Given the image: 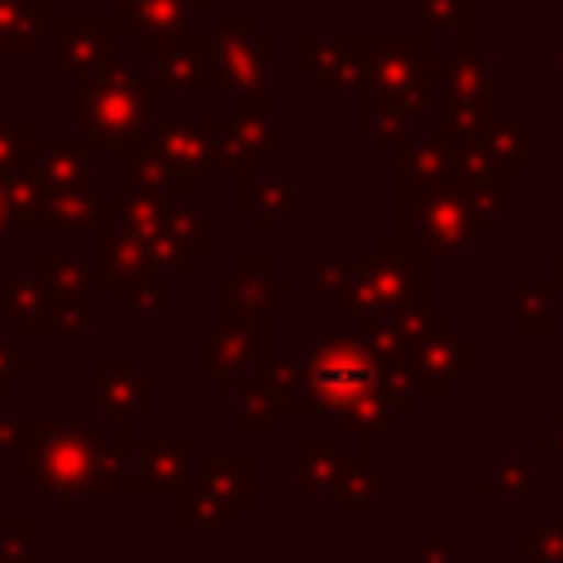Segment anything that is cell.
<instances>
[{"label":"cell","instance_id":"1","mask_svg":"<svg viewBox=\"0 0 563 563\" xmlns=\"http://www.w3.org/2000/svg\"><path fill=\"white\" fill-rule=\"evenodd\" d=\"M317 409L334 418L343 440H383L418 409L405 361L383 356L361 334H325L303 356Z\"/></svg>","mask_w":563,"mask_h":563},{"label":"cell","instance_id":"2","mask_svg":"<svg viewBox=\"0 0 563 563\" xmlns=\"http://www.w3.org/2000/svg\"><path fill=\"white\" fill-rule=\"evenodd\" d=\"M75 114H79V136L97 154L119 158L145 145L158 119V88L132 62L110 57L106 66H97L75 84Z\"/></svg>","mask_w":563,"mask_h":563},{"label":"cell","instance_id":"3","mask_svg":"<svg viewBox=\"0 0 563 563\" xmlns=\"http://www.w3.org/2000/svg\"><path fill=\"white\" fill-rule=\"evenodd\" d=\"M435 70H440V44L418 31H387L369 35V70L356 92V132H365L374 119L400 114L413 119L422 110H435Z\"/></svg>","mask_w":563,"mask_h":563},{"label":"cell","instance_id":"4","mask_svg":"<svg viewBox=\"0 0 563 563\" xmlns=\"http://www.w3.org/2000/svg\"><path fill=\"white\" fill-rule=\"evenodd\" d=\"M409 303H435V255L391 229L374 238L361 282L334 299V312L352 325H365Z\"/></svg>","mask_w":563,"mask_h":563},{"label":"cell","instance_id":"5","mask_svg":"<svg viewBox=\"0 0 563 563\" xmlns=\"http://www.w3.org/2000/svg\"><path fill=\"white\" fill-rule=\"evenodd\" d=\"M114 224L136 233L167 277H194L198 260L216 255V216L189 198H132L114 194Z\"/></svg>","mask_w":563,"mask_h":563},{"label":"cell","instance_id":"6","mask_svg":"<svg viewBox=\"0 0 563 563\" xmlns=\"http://www.w3.org/2000/svg\"><path fill=\"white\" fill-rule=\"evenodd\" d=\"M97 444H101V431L88 418L35 413V444L18 466V475H26L40 488V497H48L62 519H70L79 497L88 493Z\"/></svg>","mask_w":563,"mask_h":563},{"label":"cell","instance_id":"7","mask_svg":"<svg viewBox=\"0 0 563 563\" xmlns=\"http://www.w3.org/2000/svg\"><path fill=\"white\" fill-rule=\"evenodd\" d=\"M277 361V321H224L211 334L194 339V369L211 383L216 396L251 391Z\"/></svg>","mask_w":563,"mask_h":563},{"label":"cell","instance_id":"8","mask_svg":"<svg viewBox=\"0 0 563 563\" xmlns=\"http://www.w3.org/2000/svg\"><path fill=\"white\" fill-rule=\"evenodd\" d=\"M396 233L413 238L422 251L440 255H471L479 238L493 229L471 211L457 185L449 189H396Z\"/></svg>","mask_w":563,"mask_h":563},{"label":"cell","instance_id":"9","mask_svg":"<svg viewBox=\"0 0 563 563\" xmlns=\"http://www.w3.org/2000/svg\"><path fill=\"white\" fill-rule=\"evenodd\" d=\"M216 40V66L224 97H255L273 92V66H277V35L255 22V13H220L211 22Z\"/></svg>","mask_w":563,"mask_h":563},{"label":"cell","instance_id":"10","mask_svg":"<svg viewBox=\"0 0 563 563\" xmlns=\"http://www.w3.org/2000/svg\"><path fill=\"white\" fill-rule=\"evenodd\" d=\"M295 290H299V282L286 277L273 255H264V251H242V255L233 260V268L220 273L216 286H211L216 325H224V321H264V317H273V308H277L282 299H290Z\"/></svg>","mask_w":563,"mask_h":563},{"label":"cell","instance_id":"11","mask_svg":"<svg viewBox=\"0 0 563 563\" xmlns=\"http://www.w3.org/2000/svg\"><path fill=\"white\" fill-rule=\"evenodd\" d=\"M295 70L321 97H356L369 70V35L352 31H303L295 35Z\"/></svg>","mask_w":563,"mask_h":563},{"label":"cell","instance_id":"12","mask_svg":"<svg viewBox=\"0 0 563 563\" xmlns=\"http://www.w3.org/2000/svg\"><path fill=\"white\" fill-rule=\"evenodd\" d=\"M277 150V92H255L238 97L229 114H220V136H216V172L220 176H251L260 172L264 158Z\"/></svg>","mask_w":563,"mask_h":563},{"label":"cell","instance_id":"13","mask_svg":"<svg viewBox=\"0 0 563 563\" xmlns=\"http://www.w3.org/2000/svg\"><path fill=\"white\" fill-rule=\"evenodd\" d=\"M114 18L119 31L132 40V48L141 57H158L172 40L198 31L202 18H220L216 0H114Z\"/></svg>","mask_w":563,"mask_h":563},{"label":"cell","instance_id":"14","mask_svg":"<svg viewBox=\"0 0 563 563\" xmlns=\"http://www.w3.org/2000/svg\"><path fill=\"white\" fill-rule=\"evenodd\" d=\"M88 387H92V405L128 427L158 409V383L150 369H141L132 352H97Z\"/></svg>","mask_w":563,"mask_h":563},{"label":"cell","instance_id":"15","mask_svg":"<svg viewBox=\"0 0 563 563\" xmlns=\"http://www.w3.org/2000/svg\"><path fill=\"white\" fill-rule=\"evenodd\" d=\"M400 361H405V374L418 396H453L457 383L479 369V343L471 334H462V325H457V330H440V334L422 339Z\"/></svg>","mask_w":563,"mask_h":563},{"label":"cell","instance_id":"16","mask_svg":"<svg viewBox=\"0 0 563 563\" xmlns=\"http://www.w3.org/2000/svg\"><path fill=\"white\" fill-rule=\"evenodd\" d=\"M119 18L114 13H62L53 22V70L70 84L106 66L119 44Z\"/></svg>","mask_w":563,"mask_h":563},{"label":"cell","instance_id":"17","mask_svg":"<svg viewBox=\"0 0 563 563\" xmlns=\"http://www.w3.org/2000/svg\"><path fill=\"white\" fill-rule=\"evenodd\" d=\"M216 136H220V114H158L141 150L198 180L216 172Z\"/></svg>","mask_w":563,"mask_h":563},{"label":"cell","instance_id":"18","mask_svg":"<svg viewBox=\"0 0 563 563\" xmlns=\"http://www.w3.org/2000/svg\"><path fill=\"white\" fill-rule=\"evenodd\" d=\"M158 97H216L224 92L220 88V66H216V40L211 31H189L180 40H172L158 57H154V70H150Z\"/></svg>","mask_w":563,"mask_h":563},{"label":"cell","instance_id":"19","mask_svg":"<svg viewBox=\"0 0 563 563\" xmlns=\"http://www.w3.org/2000/svg\"><path fill=\"white\" fill-rule=\"evenodd\" d=\"M198 444L194 435H136L132 431V471H136V497H176L194 479Z\"/></svg>","mask_w":563,"mask_h":563},{"label":"cell","instance_id":"20","mask_svg":"<svg viewBox=\"0 0 563 563\" xmlns=\"http://www.w3.org/2000/svg\"><path fill=\"white\" fill-rule=\"evenodd\" d=\"M106 229H114V194H53V189H44L40 207L18 224V238H44V233L101 238Z\"/></svg>","mask_w":563,"mask_h":563},{"label":"cell","instance_id":"21","mask_svg":"<svg viewBox=\"0 0 563 563\" xmlns=\"http://www.w3.org/2000/svg\"><path fill=\"white\" fill-rule=\"evenodd\" d=\"M92 273H97V290L114 299L119 290H128L136 282H150L163 268H158L154 251L136 233H128V229L114 224L101 238H92Z\"/></svg>","mask_w":563,"mask_h":563},{"label":"cell","instance_id":"22","mask_svg":"<svg viewBox=\"0 0 563 563\" xmlns=\"http://www.w3.org/2000/svg\"><path fill=\"white\" fill-rule=\"evenodd\" d=\"M396 484L378 471V449L374 440H352V449L343 453V475L334 488V515L343 519H369L378 510L383 497H391Z\"/></svg>","mask_w":563,"mask_h":563},{"label":"cell","instance_id":"23","mask_svg":"<svg viewBox=\"0 0 563 563\" xmlns=\"http://www.w3.org/2000/svg\"><path fill=\"white\" fill-rule=\"evenodd\" d=\"M435 106H479L497 110V75L479 48H449L440 53L435 70Z\"/></svg>","mask_w":563,"mask_h":563},{"label":"cell","instance_id":"24","mask_svg":"<svg viewBox=\"0 0 563 563\" xmlns=\"http://www.w3.org/2000/svg\"><path fill=\"white\" fill-rule=\"evenodd\" d=\"M92 145L75 132V136H40V150H35V180L53 194H97V176H92Z\"/></svg>","mask_w":563,"mask_h":563},{"label":"cell","instance_id":"25","mask_svg":"<svg viewBox=\"0 0 563 563\" xmlns=\"http://www.w3.org/2000/svg\"><path fill=\"white\" fill-rule=\"evenodd\" d=\"M295 176H282V172H251L242 180H233V211L242 220H251V229L260 238H273L282 233V224L290 220L295 211Z\"/></svg>","mask_w":563,"mask_h":563},{"label":"cell","instance_id":"26","mask_svg":"<svg viewBox=\"0 0 563 563\" xmlns=\"http://www.w3.org/2000/svg\"><path fill=\"white\" fill-rule=\"evenodd\" d=\"M194 484L220 497L238 519L255 515V457L251 453H198Z\"/></svg>","mask_w":563,"mask_h":563},{"label":"cell","instance_id":"27","mask_svg":"<svg viewBox=\"0 0 563 563\" xmlns=\"http://www.w3.org/2000/svg\"><path fill=\"white\" fill-rule=\"evenodd\" d=\"M462 180L457 145L440 141L431 128L418 132V141L396 158V189H449Z\"/></svg>","mask_w":563,"mask_h":563},{"label":"cell","instance_id":"28","mask_svg":"<svg viewBox=\"0 0 563 563\" xmlns=\"http://www.w3.org/2000/svg\"><path fill=\"white\" fill-rule=\"evenodd\" d=\"M194 185H198L194 176L167 167L150 150H132V154L114 158V194H132V198H189Z\"/></svg>","mask_w":563,"mask_h":563},{"label":"cell","instance_id":"29","mask_svg":"<svg viewBox=\"0 0 563 563\" xmlns=\"http://www.w3.org/2000/svg\"><path fill=\"white\" fill-rule=\"evenodd\" d=\"M559 299H563V286L550 273H519L515 277V295H510L515 334L550 339L559 330Z\"/></svg>","mask_w":563,"mask_h":563},{"label":"cell","instance_id":"30","mask_svg":"<svg viewBox=\"0 0 563 563\" xmlns=\"http://www.w3.org/2000/svg\"><path fill=\"white\" fill-rule=\"evenodd\" d=\"M57 18V0H0V57H35Z\"/></svg>","mask_w":563,"mask_h":563},{"label":"cell","instance_id":"31","mask_svg":"<svg viewBox=\"0 0 563 563\" xmlns=\"http://www.w3.org/2000/svg\"><path fill=\"white\" fill-rule=\"evenodd\" d=\"M475 145L484 150V158H488L497 172H510V176L537 172V119H532V114L497 119Z\"/></svg>","mask_w":563,"mask_h":563},{"label":"cell","instance_id":"32","mask_svg":"<svg viewBox=\"0 0 563 563\" xmlns=\"http://www.w3.org/2000/svg\"><path fill=\"white\" fill-rule=\"evenodd\" d=\"M343 453L334 435H299L295 440V493L299 497H334L343 475Z\"/></svg>","mask_w":563,"mask_h":563},{"label":"cell","instance_id":"33","mask_svg":"<svg viewBox=\"0 0 563 563\" xmlns=\"http://www.w3.org/2000/svg\"><path fill=\"white\" fill-rule=\"evenodd\" d=\"M92 497H136V471H132V427L119 422V431H101L97 457H92Z\"/></svg>","mask_w":563,"mask_h":563},{"label":"cell","instance_id":"34","mask_svg":"<svg viewBox=\"0 0 563 563\" xmlns=\"http://www.w3.org/2000/svg\"><path fill=\"white\" fill-rule=\"evenodd\" d=\"M238 528V515L211 497L202 484H185L176 497H172V532L176 537H194V532H207V537H233Z\"/></svg>","mask_w":563,"mask_h":563},{"label":"cell","instance_id":"35","mask_svg":"<svg viewBox=\"0 0 563 563\" xmlns=\"http://www.w3.org/2000/svg\"><path fill=\"white\" fill-rule=\"evenodd\" d=\"M413 31L418 35H453V48H475L479 31V0H413Z\"/></svg>","mask_w":563,"mask_h":563},{"label":"cell","instance_id":"36","mask_svg":"<svg viewBox=\"0 0 563 563\" xmlns=\"http://www.w3.org/2000/svg\"><path fill=\"white\" fill-rule=\"evenodd\" d=\"M273 396V405L282 409V418H312L321 413L317 409V396H312V383H308V365L303 356L295 352H277V361L268 365V374L260 378Z\"/></svg>","mask_w":563,"mask_h":563},{"label":"cell","instance_id":"37","mask_svg":"<svg viewBox=\"0 0 563 563\" xmlns=\"http://www.w3.org/2000/svg\"><path fill=\"white\" fill-rule=\"evenodd\" d=\"M457 189L466 194L471 211H475L493 233H497V224H501L506 216H515V207H519V176H510V172H479V176L457 180Z\"/></svg>","mask_w":563,"mask_h":563},{"label":"cell","instance_id":"38","mask_svg":"<svg viewBox=\"0 0 563 563\" xmlns=\"http://www.w3.org/2000/svg\"><path fill=\"white\" fill-rule=\"evenodd\" d=\"M0 317L18 334H44V286L26 273H0Z\"/></svg>","mask_w":563,"mask_h":563},{"label":"cell","instance_id":"39","mask_svg":"<svg viewBox=\"0 0 563 563\" xmlns=\"http://www.w3.org/2000/svg\"><path fill=\"white\" fill-rule=\"evenodd\" d=\"M97 290H44V334L79 339L97 317Z\"/></svg>","mask_w":563,"mask_h":563},{"label":"cell","instance_id":"40","mask_svg":"<svg viewBox=\"0 0 563 563\" xmlns=\"http://www.w3.org/2000/svg\"><path fill=\"white\" fill-rule=\"evenodd\" d=\"M31 273L40 277L44 290H97V273L92 260L75 255V251H40L31 260ZM101 295V290H97Z\"/></svg>","mask_w":563,"mask_h":563},{"label":"cell","instance_id":"41","mask_svg":"<svg viewBox=\"0 0 563 563\" xmlns=\"http://www.w3.org/2000/svg\"><path fill=\"white\" fill-rule=\"evenodd\" d=\"M114 312L119 317H172L176 312V277L158 273L150 282H136L128 290L114 295Z\"/></svg>","mask_w":563,"mask_h":563},{"label":"cell","instance_id":"42","mask_svg":"<svg viewBox=\"0 0 563 563\" xmlns=\"http://www.w3.org/2000/svg\"><path fill=\"white\" fill-rule=\"evenodd\" d=\"M40 128L31 114H0V176H18L35 163Z\"/></svg>","mask_w":563,"mask_h":563},{"label":"cell","instance_id":"43","mask_svg":"<svg viewBox=\"0 0 563 563\" xmlns=\"http://www.w3.org/2000/svg\"><path fill=\"white\" fill-rule=\"evenodd\" d=\"M475 493H479V497H532V493H537L532 457H523V453L497 457V466L475 479Z\"/></svg>","mask_w":563,"mask_h":563},{"label":"cell","instance_id":"44","mask_svg":"<svg viewBox=\"0 0 563 563\" xmlns=\"http://www.w3.org/2000/svg\"><path fill=\"white\" fill-rule=\"evenodd\" d=\"M277 422H282V409L273 405L264 383H255L251 391L238 396V409H233V431L238 435H273Z\"/></svg>","mask_w":563,"mask_h":563},{"label":"cell","instance_id":"45","mask_svg":"<svg viewBox=\"0 0 563 563\" xmlns=\"http://www.w3.org/2000/svg\"><path fill=\"white\" fill-rule=\"evenodd\" d=\"M365 264H369V251H365V255H352V260L317 255V260H312V290L325 295V299H339V295H347V290L361 282Z\"/></svg>","mask_w":563,"mask_h":563},{"label":"cell","instance_id":"46","mask_svg":"<svg viewBox=\"0 0 563 563\" xmlns=\"http://www.w3.org/2000/svg\"><path fill=\"white\" fill-rule=\"evenodd\" d=\"M515 554L528 563H563V515L532 523L528 532L515 537Z\"/></svg>","mask_w":563,"mask_h":563},{"label":"cell","instance_id":"47","mask_svg":"<svg viewBox=\"0 0 563 563\" xmlns=\"http://www.w3.org/2000/svg\"><path fill=\"white\" fill-rule=\"evenodd\" d=\"M35 515H0V563H31L35 550Z\"/></svg>","mask_w":563,"mask_h":563},{"label":"cell","instance_id":"48","mask_svg":"<svg viewBox=\"0 0 563 563\" xmlns=\"http://www.w3.org/2000/svg\"><path fill=\"white\" fill-rule=\"evenodd\" d=\"M361 136H369V145L383 154V158H400L413 141H418V128H413V119H400V114H387V119H374Z\"/></svg>","mask_w":563,"mask_h":563},{"label":"cell","instance_id":"49","mask_svg":"<svg viewBox=\"0 0 563 563\" xmlns=\"http://www.w3.org/2000/svg\"><path fill=\"white\" fill-rule=\"evenodd\" d=\"M35 444V413H4L0 409V462L22 466Z\"/></svg>","mask_w":563,"mask_h":563},{"label":"cell","instance_id":"50","mask_svg":"<svg viewBox=\"0 0 563 563\" xmlns=\"http://www.w3.org/2000/svg\"><path fill=\"white\" fill-rule=\"evenodd\" d=\"M35 365H40V361H35V352H26V347H18V343L0 339V396H13V391H18V383L35 374Z\"/></svg>","mask_w":563,"mask_h":563},{"label":"cell","instance_id":"51","mask_svg":"<svg viewBox=\"0 0 563 563\" xmlns=\"http://www.w3.org/2000/svg\"><path fill=\"white\" fill-rule=\"evenodd\" d=\"M405 563H457V545H453L449 537H422V541L405 554Z\"/></svg>","mask_w":563,"mask_h":563},{"label":"cell","instance_id":"52","mask_svg":"<svg viewBox=\"0 0 563 563\" xmlns=\"http://www.w3.org/2000/svg\"><path fill=\"white\" fill-rule=\"evenodd\" d=\"M554 440H559V449H554V493L563 497V391L554 396Z\"/></svg>","mask_w":563,"mask_h":563},{"label":"cell","instance_id":"53","mask_svg":"<svg viewBox=\"0 0 563 563\" xmlns=\"http://www.w3.org/2000/svg\"><path fill=\"white\" fill-rule=\"evenodd\" d=\"M13 233V189H9V176H0V242Z\"/></svg>","mask_w":563,"mask_h":563},{"label":"cell","instance_id":"54","mask_svg":"<svg viewBox=\"0 0 563 563\" xmlns=\"http://www.w3.org/2000/svg\"><path fill=\"white\" fill-rule=\"evenodd\" d=\"M554 449H559V440H554V431H550V435L541 431V435H537V444H532V453H537V457H554Z\"/></svg>","mask_w":563,"mask_h":563},{"label":"cell","instance_id":"55","mask_svg":"<svg viewBox=\"0 0 563 563\" xmlns=\"http://www.w3.org/2000/svg\"><path fill=\"white\" fill-rule=\"evenodd\" d=\"M550 277H554L559 286H563V233L554 238V268H550Z\"/></svg>","mask_w":563,"mask_h":563},{"label":"cell","instance_id":"56","mask_svg":"<svg viewBox=\"0 0 563 563\" xmlns=\"http://www.w3.org/2000/svg\"><path fill=\"white\" fill-rule=\"evenodd\" d=\"M352 563H405V554H356Z\"/></svg>","mask_w":563,"mask_h":563},{"label":"cell","instance_id":"57","mask_svg":"<svg viewBox=\"0 0 563 563\" xmlns=\"http://www.w3.org/2000/svg\"><path fill=\"white\" fill-rule=\"evenodd\" d=\"M554 66L563 70V40H554Z\"/></svg>","mask_w":563,"mask_h":563},{"label":"cell","instance_id":"58","mask_svg":"<svg viewBox=\"0 0 563 563\" xmlns=\"http://www.w3.org/2000/svg\"><path fill=\"white\" fill-rule=\"evenodd\" d=\"M31 563H57V559H53V554H35Z\"/></svg>","mask_w":563,"mask_h":563}]
</instances>
